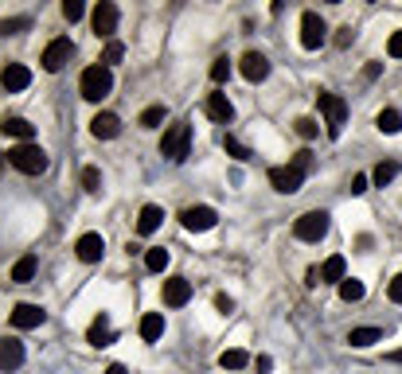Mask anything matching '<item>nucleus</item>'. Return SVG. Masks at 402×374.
Segmentation results:
<instances>
[{
    "instance_id": "obj_1",
    "label": "nucleus",
    "mask_w": 402,
    "mask_h": 374,
    "mask_svg": "<svg viewBox=\"0 0 402 374\" xmlns=\"http://www.w3.org/2000/svg\"><path fill=\"white\" fill-rule=\"evenodd\" d=\"M160 156H168L172 164L192 156V125L188 121H176V125L164 129V137H160Z\"/></svg>"
},
{
    "instance_id": "obj_2",
    "label": "nucleus",
    "mask_w": 402,
    "mask_h": 374,
    "mask_svg": "<svg viewBox=\"0 0 402 374\" xmlns=\"http://www.w3.org/2000/svg\"><path fill=\"white\" fill-rule=\"evenodd\" d=\"M8 156V164H12L16 172H24V176H39V172H47V152L39 145H16L4 152Z\"/></svg>"
},
{
    "instance_id": "obj_3",
    "label": "nucleus",
    "mask_w": 402,
    "mask_h": 374,
    "mask_svg": "<svg viewBox=\"0 0 402 374\" xmlns=\"http://www.w3.org/2000/svg\"><path fill=\"white\" fill-rule=\"evenodd\" d=\"M78 86H82V97L86 102H102V97L113 90V71L110 67H86L82 71V78H78Z\"/></svg>"
},
{
    "instance_id": "obj_4",
    "label": "nucleus",
    "mask_w": 402,
    "mask_h": 374,
    "mask_svg": "<svg viewBox=\"0 0 402 374\" xmlns=\"http://www.w3.org/2000/svg\"><path fill=\"white\" fill-rule=\"evenodd\" d=\"M317 106L328 121V137H340L344 133V121H348V102L340 94H328V90H320L317 94Z\"/></svg>"
},
{
    "instance_id": "obj_5",
    "label": "nucleus",
    "mask_w": 402,
    "mask_h": 374,
    "mask_svg": "<svg viewBox=\"0 0 402 374\" xmlns=\"http://www.w3.org/2000/svg\"><path fill=\"white\" fill-rule=\"evenodd\" d=\"M293 234L301 242H320L328 234V211H305V215L293 222Z\"/></svg>"
},
{
    "instance_id": "obj_6",
    "label": "nucleus",
    "mask_w": 402,
    "mask_h": 374,
    "mask_svg": "<svg viewBox=\"0 0 402 374\" xmlns=\"http://www.w3.org/2000/svg\"><path fill=\"white\" fill-rule=\"evenodd\" d=\"M324 39H328V24L320 20V12H305L301 16V47L305 51H320Z\"/></svg>"
},
{
    "instance_id": "obj_7",
    "label": "nucleus",
    "mask_w": 402,
    "mask_h": 374,
    "mask_svg": "<svg viewBox=\"0 0 402 374\" xmlns=\"http://www.w3.org/2000/svg\"><path fill=\"white\" fill-rule=\"evenodd\" d=\"M90 24H94L98 39H113V32H118V4L113 0H102L94 8V16H90Z\"/></svg>"
},
{
    "instance_id": "obj_8",
    "label": "nucleus",
    "mask_w": 402,
    "mask_h": 374,
    "mask_svg": "<svg viewBox=\"0 0 402 374\" xmlns=\"http://www.w3.org/2000/svg\"><path fill=\"white\" fill-rule=\"evenodd\" d=\"M71 39H67V36H59V39H51V43H47V51H43V59H39V62H43V71H47V74H55V71H63V67H67V59H71Z\"/></svg>"
},
{
    "instance_id": "obj_9",
    "label": "nucleus",
    "mask_w": 402,
    "mask_h": 374,
    "mask_svg": "<svg viewBox=\"0 0 402 374\" xmlns=\"http://www.w3.org/2000/svg\"><path fill=\"white\" fill-rule=\"evenodd\" d=\"M180 222H183V230L203 234V230H211L215 222H219V215H215L211 207H183V211H180Z\"/></svg>"
},
{
    "instance_id": "obj_10",
    "label": "nucleus",
    "mask_w": 402,
    "mask_h": 374,
    "mask_svg": "<svg viewBox=\"0 0 402 374\" xmlns=\"http://www.w3.org/2000/svg\"><path fill=\"white\" fill-rule=\"evenodd\" d=\"M269 183H273V191L281 195H293L301 191V183H305V176L293 168V164H281V168H269Z\"/></svg>"
},
{
    "instance_id": "obj_11",
    "label": "nucleus",
    "mask_w": 402,
    "mask_h": 374,
    "mask_svg": "<svg viewBox=\"0 0 402 374\" xmlns=\"http://www.w3.org/2000/svg\"><path fill=\"white\" fill-rule=\"evenodd\" d=\"M238 74H243L246 82H266L269 78V59L262 51H246L243 62H238Z\"/></svg>"
},
{
    "instance_id": "obj_12",
    "label": "nucleus",
    "mask_w": 402,
    "mask_h": 374,
    "mask_svg": "<svg viewBox=\"0 0 402 374\" xmlns=\"http://www.w3.org/2000/svg\"><path fill=\"white\" fill-rule=\"evenodd\" d=\"M74 254H78V261H86V266L102 261V254H106V242H102V234H82V238L74 242Z\"/></svg>"
},
{
    "instance_id": "obj_13",
    "label": "nucleus",
    "mask_w": 402,
    "mask_h": 374,
    "mask_svg": "<svg viewBox=\"0 0 402 374\" xmlns=\"http://www.w3.org/2000/svg\"><path fill=\"white\" fill-rule=\"evenodd\" d=\"M188 301H192V281L188 277H168L164 281V304H168V308H183Z\"/></svg>"
},
{
    "instance_id": "obj_14",
    "label": "nucleus",
    "mask_w": 402,
    "mask_h": 374,
    "mask_svg": "<svg viewBox=\"0 0 402 374\" xmlns=\"http://www.w3.org/2000/svg\"><path fill=\"white\" fill-rule=\"evenodd\" d=\"M47 320V312L39 308V304H16L12 308V327H20V331H32V327H39Z\"/></svg>"
},
{
    "instance_id": "obj_15",
    "label": "nucleus",
    "mask_w": 402,
    "mask_h": 374,
    "mask_svg": "<svg viewBox=\"0 0 402 374\" xmlns=\"http://www.w3.org/2000/svg\"><path fill=\"white\" fill-rule=\"evenodd\" d=\"M27 82H32V71H27V67H20V62H8V67H4V74H0V86H4L8 94L27 90Z\"/></svg>"
},
{
    "instance_id": "obj_16",
    "label": "nucleus",
    "mask_w": 402,
    "mask_h": 374,
    "mask_svg": "<svg viewBox=\"0 0 402 374\" xmlns=\"http://www.w3.org/2000/svg\"><path fill=\"white\" fill-rule=\"evenodd\" d=\"M0 133H4V137H16L20 145H32L36 125H32L27 117H4V121H0Z\"/></svg>"
},
{
    "instance_id": "obj_17",
    "label": "nucleus",
    "mask_w": 402,
    "mask_h": 374,
    "mask_svg": "<svg viewBox=\"0 0 402 374\" xmlns=\"http://www.w3.org/2000/svg\"><path fill=\"white\" fill-rule=\"evenodd\" d=\"M90 133H94L98 141H113V137L122 133V121H118V113H98V117L90 121Z\"/></svg>"
},
{
    "instance_id": "obj_18",
    "label": "nucleus",
    "mask_w": 402,
    "mask_h": 374,
    "mask_svg": "<svg viewBox=\"0 0 402 374\" xmlns=\"http://www.w3.org/2000/svg\"><path fill=\"white\" fill-rule=\"evenodd\" d=\"M24 362V343L20 339H0V371H16Z\"/></svg>"
},
{
    "instance_id": "obj_19",
    "label": "nucleus",
    "mask_w": 402,
    "mask_h": 374,
    "mask_svg": "<svg viewBox=\"0 0 402 374\" xmlns=\"http://www.w3.org/2000/svg\"><path fill=\"white\" fill-rule=\"evenodd\" d=\"M160 222H164V211H160L157 203H148V207H141V215H137V234H157L160 230Z\"/></svg>"
},
{
    "instance_id": "obj_20",
    "label": "nucleus",
    "mask_w": 402,
    "mask_h": 374,
    "mask_svg": "<svg viewBox=\"0 0 402 374\" xmlns=\"http://www.w3.org/2000/svg\"><path fill=\"white\" fill-rule=\"evenodd\" d=\"M203 109H208V117H211V121H223V125L234 117V106H231V97H227V94H211Z\"/></svg>"
},
{
    "instance_id": "obj_21",
    "label": "nucleus",
    "mask_w": 402,
    "mask_h": 374,
    "mask_svg": "<svg viewBox=\"0 0 402 374\" xmlns=\"http://www.w3.org/2000/svg\"><path fill=\"white\" fill-rule=\"evenodd\" d=\"M86 339H90L94 347H110V343H113V331H110V316H106V312L98 316L94 324H90V331H86Z\"/></svg>"
},
{
    "instance_id": "obj_22",
    "label": "nucleus",
    "mask_w": 402,
    "mask_h": 374,
    "mask_svg": "<svg viewBox=\"0 0 402 374\" xmlns=\"http://www.w3.org/2000/svg\"><path fill=\"white\" fill-rule=\"evenodd\" d=\"M160 336H164V316L160 312H145L141 316V339H145V343H157Z\"/></svg>"
},
{
    "instance_id": "obj_23",
    "label": "nucleus",
    "mask_w": 402,
    "mask_h": 374,
    "mask_svg": "<svg viewBox=\"0 0 402 374\" xmlns=\"http://www.w3.org/2000/svg\"><path fill=\"white\" fill-rule=\"evenodd\" d=\"M344 277H348V261H344V254H332L328 261L320 266V281H336V285H340Z\"/></svg>"
},
{
    "instance_id": "obj_24",
    "label": "nucleus",
    "mask_w": 402,
    "mask_h": 374,
    "mask_svg": "<svg viewBox=\"0 0 402 374\" xmlns=\"http://www.w3.org/2000/svg\"><path fill=\"white\" fill-rule=\"evenodd\" d=\"M250 362H254V359H250L243 347H231V351H223V355H219L223 371H243V366H250Z\"/></svg>"
},
{
    "instance_id": "obj_25",
    "label": "nucleus",
    "mask_w": 402,
    "mask_h": 374,
    "mask_svg": "<svg viewBox=\"0 0 402 374\" xmlns=\"http://www.w3.org/2000/svg\"><path fill=\"white\" fill-rule=\"evenodd\" d=\"M32 277H36V254H24L12 266V281H16V285H27Z\"/></svg>"
},
{
    "instance_id": "obj_26",
    "label": "nucleus",
    "mask_w": 402,
    "mask_h": 374,
    "mask_svg": "<svg viewBox=\"0 0 402 374\" xmlns=\"http://www.w3.org/2000/svg\"><path fill=\"white\" fill-rule=\"evenodd\" d=\"M375 125H379V133L394 137V133L402 129V113H399V109H383V113L375 117Z\"/></svg>"
},
{
    "instance_id": "obj_27",
    "label": "nucleus",
    "mask_w": 402,
    "mask_h": 374,
    "mask_svg": "<svg viewBox=\"0 0 402 374\" xmlns=\"http://www.w3.org/2000/svg\"><path fill=\"white\" fill-rule=\"evenodd\" d=\"M379 339H383L379 327H355V331H348V343H352V347H371Z\"/></svg>"
},
{
    "instance_id": "obj_28",
    "label": "nucleus",
    "mask_w": 402,
    "mask_h": 374,
    "mask_svg": "<svg viewBox=\"0 0 402 374\" xmlns=\"http://www.w3.org/2000/svg\"><path fill=\"white\" fill-rule=\"evenodd\" d=\"M364 281L359 277H344L340 281V301H348V304H355V301H364Z\"/></svg>"
},
{
    "instance_id": "obj_29",
    "label": "nucleus",
    "mask_w": 402,
    "mask_h": 374,
    "mask_svg": "<svg viewBox=\"0 0 402 374\" xmlns=\"http://www.w3.org/2000/svg\"><path fill=\"white\" fill-rule=\"evenodd\" d=\"M145 269H153V273H164V269H168V250H164V246H153V250L145 254Z\"/></svg>"
},
{
    "instance_id": "obj_30",
    "label": "nucleus",
    "mask_w": 402,
    "mask_h": 374,
    "mask_svg": "<svg viewBox=\"0 0 402 374\" xmlns=\"http://www.w3.org/2000/svg\"><path fill=\"white\" fill-rule=\"evenodd\" d=\"M122 59H125V43L122 39H110L106 51H102V67H113V62H122Z\"/></svg>"
},
{
    "instance_id": "obj_31",
    "label": "nucleus",
    "mask_w": 402,
    "mask_h": 374,
    "mask_svg": "<svg viewBox=\"0 0 402 374\" xmlns=\"http://www.w3.org/2000/svg\"><path fill=\"white\" fill-rule=\"evenodd\" d=\"M223 148H227V156H234L238 164H246V160H250V148H246L243 141H234V137H223Z\"/></svg>"
},
{
    "instance_id": "obj_32",
    "label": "nucleus",
    "mask_w": 402,
    "mask_h": 374,
    "mask_svg": "<svg viewBox=\"0 0 402 374\" xmlns=\"http://www.w3.org/2000/svg\"><path fill=\"white\" fill-rule=\"evenodd\" d=\"M160 121H164V106H148L145 113L137 117V125H141V129H157Z\"/></svg>"
},
{
    "instance_id": "obj_33",
    "label": "nucleus",
    "mask_w": 402,
    "mask_h": 374,
    "mask_svg": "<svg viewBox=\"0 0 402 374\" xmlns=\"http://www.w3.org/2000/svg\"><path fill=\"white\" fill-rule=\"evenodd\" d=\"M227 78H231V59H227V55H219V59L211 62V82H227Z\"/></svg>"
},
{
    "instance_id": "obj_34",
    "label": "nucleus",
    "mask_w": 402,
    "mask_h": 374,
    "mask_svg": "<svg viewBox=\"0 0 402 374\" xmlns=\"http://www.w3.org/2000/svg\"><path fill=\"white\" fill-rule=\"evenodd\" d=\"M317 133H320V125L313 117H297V137L301 141H317Z\"/></svg>"
},
{
    "instance_id": "obj_35",
    "label": "nucleus",
    "mask_w": 402,
    "mask_h": 374,
    "mask_svg": "<svg viewBox=\"0 0 402 374\" xmlns=\"http://www.w3.org/2000/svg\"><path fill=\"white\" fill-rule=\"evenodd\" d=\"M394 176H399V164H379V168L371 172V180H375L379 187H387V183L394 180Z\"/></svg>"
},
{
    "instance_id": "obj_36",
    "label": "nucleus",
    "mask_w": 402,
    "mask_h": 374,
    "mask_svg": "<svg viewBox=\"0 0 402 374\" xmlns=\"http://www.w3.org/2000/svg\"><path fill=\"white\" fill-rule=\"evenodd\" d=\"M82 187L90 195H98V191H102V172H98V168H82Z\"/></svg>"
},
{
    "instance_id": "obj_37",
    "label": "nucleus",
    "mask_w": 402,
    "mask_h": 374,
    "mask_svg": "<svg viewBox=\"0 0 402 374\" xmlns=\"http://www.w3.org/2000/svg\"><path fill=\"white\" fill-rule=\"evenodd\" d=\"M27 27V16H12V20H0V36H16Z\"/></svg>"
},
{
    "instance_id": "obj_38",
    "label": "nucleus",
    "mask_w": 402,
    "mask_h": 374,
    "mask_svg": "<svg viewBox=\"0 0 402 374\" xmlns=\"http://www.w3.org/2000/svg\"><path fill=\"white\" fill-rule=\"evenodd\" d=\"M293 168L301 172V176H309V172H313V152H309V148H301V152H297V156L289 160Z\"/></svg>"
},
{
    "instance_id": "obj_39",
    "label": "nucleus",
    "mask_w": 402,
    "mask_h": 374,
    "mask_svg": "<svg viewBox=\"0 0 402 374\" xmlns=\"http://www.w3.org/2000/svg\"><path fill=\"white\" fill-rule=\"evenodd\" d=\"M63 16L74 24V20H82V16H86V4H82V0H67V4H63Z\"/></svg>"
},
{
    "instance_id": "obj_40",
    "label": "nucleus",
    "mask_w": 402,
    "mask_h": 374,
    "mask_svg": "<svg viewBox=\"0 0 402 374\" xmlns=\"http://www.w3.org/2000/svg\"><path fill=\"white\" fill-rule=\"evenodd\" d=\"M387 296L394 304H402V273H394V277H390V285H387Z\"/></svg>"
},
{
    "instance_id": "obj_41",
    "label": "nucleus",
    "mask_w": 402,
    "mask_h": 374,
    "mask_svg": "<svg viewBox=\"0 0 402 374\" xmlns=\"http://www.w3.org/2000/svg\"><path fill=\"white\" fill-rule=\"evenodd\" d=\"M387 55L390 59H402V32H394V36L387 39Z\"/></svg>"
},
{
    "instance_id": "obj_42",
    "label": "nucleus",
    "mask_w": 402,
    "mask_h": 374,
    "mask_svg": "<svg viewBox=\"0 0 402 374\" xmlns=\"http://www.w3.org/2000/svg\"><path fill=\"white\" fill-rule=\"evenodd\" d=\"M352 195H364L367 191V176H352V187H348Z\"/></svg>"
},
{
    "instance_id": "obj_43",
    "label": "nucleus",
    "mask_w": 402,
    "mask_h": 374,
    "mask_svg": "<svg viewBox=\"0 0 402 374\" xmlns=\"http://www.w3.org/2000/svg\"><path fill=\"white\" fill-rule=\"evenodd\" d=\"M215 308H219V312H231V308H234V301L227 296V292H219V296H215Z\"/></svg>"
},
{
    "instance_id": "obj_44",
    "label": "nucleus",
    "mask_w": 402,
    "mask_h": 374,
    "mask_svg": "<svg viewBox=\"0 0 402 374\" xmlns=\"http://www.w3.org/2000/svg\"><path fill=\"white\" fill-rule=\"evenodd\" d=\"M254 366H258L262 374H269V371H273V359H269V355H258V359H254Z\"/></svg>"
},
{
    "instance_id": "obj_45",
    "label": "nucleus",
    "mask_w": 402,
    "mask_h": 374,
    "mask_svg": "<svg viewBox=\"0 0 402 374\" xmlns=\"http://www.w3.org/2000/svg\"><path fill=\"white\" fill-rule=\"evenodd\" d=\"M348 43H352V27H340L336 32V47H348Z\"/></svg>"
},
{
    "instance_id": "obj_46",
    "label": "nucleus",
    "mask_w": 402,
    "mask_h": 374,
    "mask_svg": "<svg viewBox=\"0 0 402 374\" xmlns=\"http://www.w3.org/2000/svg\"><path fill=\"white\" fill-rule=\"evenodd\" d=\"M379 71H383L379 62H367V67H364V78H367V82H375V78H379Z\"/></svg>"
},
{
    "instance_id": "obj_47",
    "label": "nucleus",
    "mask_w": 402,
    "mask_h": 374,
    "mask_svg": "<svg viewBox=\"0 0 402 374\" xmlns=\"http://www.w3.org/2000/svg\"><path fill=\"white\" fill-rule=\"evenodd\" d=\"M309 289H317V285H324V281H320V269H309V281H305Z\"/></svg>"
},
{
    "instance_id": "obj_48",
    "label": "nucleus",
    "mask_w": 402,
    "mask_h": 374,
    "mask_svg": "<svg viewBox=\"0 0 402 374\" xmlns=\"http://www.w3.org/2000/svg\"><path fill=\"white\" fill-rule=\"evenodd\" d=\"M106 374H129V371H125L122 362H113V366H106Z\"/></svg>"
},
{
    "instance_id": "obj_49",
    "label": "nucleus",
    "mask_w": 402,
    "mask_h": 374,
    "mask_svg": "<svg viewBox=\"0 0 402 374\" xmlns=\"http://www.w3.org/2000/svg\"><path fill=\"white\" fill-rule=\"evenodd\" d=\"M387 359H390V362H402V347H399V351H390Z\"/></svg>"
},
{
    "instance_id": "obj_50",
    "label": "nucleus",
    "mask_w": 402,
    "mask_h": 374,
    "mask_svg": "<svg viewBox=\"0 0 402 374\" xmlns=\"http://www.w3.org/2000/svg\"><path fill=\"white\" fill-rule=\"evenodd\" d=\"M4 164H8V156H4V152H0V168H4Z\"/></svg>"
}]
</instances>
